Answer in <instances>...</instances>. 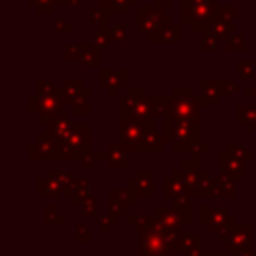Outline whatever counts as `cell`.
Listing matches in <instances>:
<instances>
[{
    "label": "cell",
    "instance_id": "cell-1",
    "mask_svg": "<svg viewBox=\"0 0 256 256\" xmlns=\"http://www.w3.org/2000/svg\"><path fill=\"white\" fill-rule=\"evenodd\" d=\"M162 134L174 152H194L200 142V124L182 120L176 116L162 118Z\"/></svg>",
    "mask_w": 256,
    "mask_h": 256
},
{
    "label": "cell",
    "instance_id": "cell-2",
    "mask_svg": "<svg viewBox=\"0 0 256 256\" xmlns=\"http://www.w3.org/2000/svg\"><path fill=\"white\" fill-rule=\"evenodd\" d=\"M90 140H92V126L88 122H74V126L70 128V132L56 142L58 146V160H82L84 154H88L90 148Z\"/></svg>",
    "mask_w": 256,
    "mask_h": 256
},
{
    "label": "cell",
    "instance_id": "cell-3",
    "mask_svg": "<svg viewBox=\"0 0 256 256\" xmlns=\"http://www.w3.org/2000/svg\"><path fill=\"white\" fill-rule=\"evenodd\" d=\"M118 112H120L118 116L136 118V120H142V122L154 126L156 114L152 110V100L146 96L144 88H128V92L122 94L118 100Z\"/></svg>",
    "mask_w": 256,
    "mask_h": 256
},
{
    "label": "cell",
    "instance_id": "cell-4",
    "mask_svg": "<svg viewBox=\"0 0 256 256\" xmlns=\"http://www.w3.org/2000/svg\"><path fill=\"white\" fill-rule=\"evenodd\" d=\"M28 114H34L36 116V122L38 124H46L48 120H52L54 116L62 114L66 102H64V96H62V88L58 94H52V96H30L28 98Z\"/></svg>",
    "mask_w": 256,
    "mask_h": 256
},
{
    "label": "cell",
    "instance_id": "cell-5",
    "mask_svg": "<svg viewBox=\"0 0 256 256\" xmlns=\"http://www.w3.org/2000/svg\"><path fill=\"white\" fill-rule=\"evenodd\" d=\"M150 130H154V126H150L142 120L118 116V142L128 152H140V142H142L144 134Z\"/></svg>",
    "mask_w": 256,
    "mask_h": 256
},
{
    "label": "cell",
    "instance_id": "cell-6",
    "mask_svg": "<svg viewBox=\"0 0 256 256\" xmlns=\"http://www.w3.org/2000/svg\"><path fill=\"white\" fill-rule=\"evenodd\" d=\"M172 108H174V116L182 118V120H190L194 124H200V100L192 96L190 88H174L172 96Z\"/></svg>",
    "mask_w": 256,
    "mask_h": 256
},
{
    "label": "cell",
    "instance_id": "cell-7",
    "mask_svg": "<svg viewBox=\"0 0 256 256\" xmlns=\"http://www.w3.org/2000/svg\"><path fill=\"white\" fill-rule=\"evenodd\" d=\"M176 244L162 238L156 230L140 234V246L136 256H174Z\"/></svg>",
    "mask_w": 256,
    "mask_h": 256
},
{
    "label": "cell",
    "instance_id": "cell-8",
    "mask_svg": "<svg viewBox=\"0 0 256 256\" xmlns=\"http://www.w3.org/2000/svg\"><path fill=\"white\" fill-rule=\"evenodd\" d=\"M200 222L204 226H208V230L212 234H220L222 230H226L232 224H238V218L234 214H230L226 208H210V206H202L200 208Z\"/></svg>",
    "mask_w": 256,
    "mask_h": 256
},
{
    "label": "cell",
    "instance_id": "cell-9",
    "mask_svg": "<svg viewBox=\"0 0 256 256\" xmlns=\"http://www.w3.org/2000/svg\"><path fill=\"white\" fill-rule=\"evenodd\" d=\"M28 160H58L56 142L46 132H40L34 138V142L28 144Z\"/></svg>",
    "mask_w": 256,
    "mask_h": 256
},
{
    "label": "cell",
    "instance_id": "cell-10",
    "mask_svg": "<svg viewBox=\"0 0 256 256\" xmlns=\"http://www.w3.org/2000/svg\"><path fill=\"white\" fill-rule=\"evenodd\" d=\"M252 244H254V226L252 224H238L230 244L226 246V252L228 254H240V252L252 250Z\"/></svg>",
    "mask_w": 256,
    "mask_h": 256
},
{
    "label": "cell",
    "instance_id": "cell-11",
    "mask_svg": "<svg viewBox=\"0 0 256 256\" xmlns=\"http://www.w3.org/2000/svg\"><path fill=\"white\" fill-rule=\"evenodd\" d=\"M218 168H220V172L230 174L234 180L246 178V162L240 160V158H236L228 150H220L218 152Z\"/></svg>",
    "mask_w": 256,
    "mask_h": 256
},
{
    "label": "cell",
    "instance_id": "cell-12",
    "mask_svg": "<svg viewBox=\"0 0 256 256\" xmlns=\"http://www.w3.org/2000/svg\"><path fill=\"white\" fill-rule=\"evenodd\" d=\"M108 204H124V206H128V208H134V206L138 204V194H136L134 180L130 178L124 188L112 186V188L108 190Z\"/></svg>",
    "mask_w": 256,
    "mask_h": 256
},
{
    "label": "cell",
    "instance_id": "cell-13",
    "mask_svg": "<svg viewBox=\"0 0 256 256\" xmlns=\"http://www.w3.org/2000/svg\"><path fill=\"white\" fill-rule=\"evenodd\" d=\"M152 214L158 218L160 224H164L166 228H170V230H174V232H178V234L182 232V226H186L184 216H182L176 208H166V206H162V204H156Z\"/></svg>",
    "mask_w": 256,
    "mask_h": 256
},
{
    "label": "cell",
    "instance_id": "cell-14",
    "mask_svg": "<svg viewBox=\"0 0 256 256\" xmlns=\"http://www.w3.org/2000/svg\"><path fill=\"white\" fill-rule=\"evenodd\" d=\"M134 180V186H136V194L138 198H152L156 194L154 190V180H156V170L152 168H138L136 170V176L132 178Z\"/></svg>",
    "mask_w": 256,
    "mask_h": 256
},
{
    "label": "cell",
    "instance_id": "cell-15",
    "mask_svg": "<svg viewBox=\"0 0 256 256\" xmlns=\"http://www.w3.org/2000/svg\"><path fill=\"white\" fill-rule=\"evenodd\" d=\"M72 126H74V122L70 120V116H66V114L62 112V114L54 116L52 120H48V122L44 124V132H46L54 142H58V140H62V138L70 132Z\"/></svg>",
    "mask_w": 256,
    "mask_h": 256
},
{
    "label": "cell",
    "instance_id": "cell-16",
    "mask_svg": "<svg viewBox=\"0 0 256 256\" xmlns=\"http://www.w3.org/2000/svg\"><path fill=\"white\" fill-rule=\"evenodd\" d=\"M36 196H62V186L58 182V174L56 170H46L44 178H38L36 180Z\"/></svg>",
    "mask_w": 256,
    "mask_h": 256
},
{
    "label": "cell",
    "instance_id": "cell-17",
    "mask_svg": "<svg viewBox=\"0 0 256 256\" xmlns=\"http://www.w3.org/2000/svg\"><path fill=\"white\" fill-rule=\"evenodd\" d=\"M100 86L106 88L110 96H118V90L126 86V70H102Z\"/></svg>",
    "mask_w": 256,
    "mask_h": 256
},
{
    "label": "cell",
    "instance_id": "cell-18",
    "mask_svg": "<svg viewBox=\"0 0 256 256\" xmlns=\"http://www.w3.org/2000/svg\"><path fill=\"white\" fill-rule=\"evenodd\" d=\"M210 196H216V178L210 174L208 168H200L196 188L192 190V198H210Z\"/></svg>",
    "mask_w": 256,
    "mask_h": 256
},
{
    "label": "cell",
    "instance_id": "cell-19",
    "mask_svg": "<svg viewBox=\"0 0 256 256\" xmlns=\"http://www.w3.org/2000/svg\"><path fill=\"white\" fill-rule=\"evenodd\" d=\"M200 86H202V98H198L200 104H206V106H218L220 96H222V90H220V78H214V80L202 78Z\"/></svg>",
    "mask_w": 256,
    "mask_h": 256
},
{
    "label": "cell",
    "instance_id": "cell-20",
    "mask_svg": "<svg viewBox=\"0 0 256 256\" xmlns=\"http://www.w3.org/2000/svg\"><path fill=\"white\" fill-rule=\"evenodd\" d=\"M108 166L112 170H126L128 168V150L120 142H110L108 144Z\"/></svg>",
    "mask_w": 256,
    "mask_h": 256
},
{
    "label": "cell",
    "instance_id": "cell-21",
    "mask_svg": "<svg viewBox=\"0 0 256 256\" xmlns=\"http://www.w3.org/2000/svg\"><path fill=\"white\" fill-rule=\"evenodd\" d=\"M164 144H166V138L162 132H158L156 128L146 132L142 142H140V152H162L164 150Z\"/></svg>",
    "mask_w": 256,
    "mask_h": 256
},
{
    "label": "cell",
    "instance_id": "cell-22",
    "mask_svg": "<svg viewBox=\"0 0 256 256\" xmlns=\"http://www.w3.org/2000/svg\"><path fill=\"white\" fill-rule=\"evenodd\" d=\"M126 220H128V224H132L136 228L138 236L140 234H146V232H152L154 226H156V222H158L154 214H128Z\"/></svg>",
    "mask_w": 256,
    "mask_h": 256
},
{
    "label": "cell",
    "instance_id": "cell-23",
    "mask_svg": "<svg viewBox=\"0 0 256 256\" xmlns=\"http://www.w3.org/2000/svg\"><path fill=\"white\" fill-rule=\"evenodd\" d=\"M176 250L178 252H194L202 250V234L198 232H182L176 240Z\"/></svg>",
    "mask_w": 256,
    "mask_h": 256
},
{
    "label": "cell",
    "instance_id": "cell-24",
    "mask_svg": "<svg viewBox=\"0 0 256 256\" xmlns=\"http://www.w3.org/2000/svg\"><path fill=\"white\" fill-rule=\"evenodd\" d=\"M90 94H92V90L84 86V88L72 98V102H70L72 114H76V116H88V114L92 112V108H90Z\"/></svg>",
    "mask_w": 256,
    "mask_h": 256
},
{
    "label": "cell",
    "instance_id": "cell-25",
    "mask_svg": "<svg viewBox=\"0 0 256 256\" xmlns=\"http://www.w3.org/2000/svg\"><path fill=\"white\" fill-rule=\"evenodd\" d=\"M216 196H226V198L236 196V184H234V178L230 174L220 172L216 176Z\"/></svg>",
    "mask_w": 256,
    "mask_h": 256
},
{
    "label": "cell",
    "instance_id": "cell-26",
    "mask_svg": "<svg viewBox=\"0 0 256 256\" xmlns=\"http://www.w3.org/2000/svg\"><path fill=\"white\" fill-rule=\"evenodd\" d=\"M92 196V182L90 180H76L74 186V194H72V204L74 206H82L88 198Z\"/></svg>",
    "mask_w": 256,
    "mask_h": 256
},
{
    "label": "cell",
    "instance_id": "cell-27",
    "mask_svg": "<svg viewBox=\"0 0 256 256\" xmlns=\"http://www.w3.org/2000/svg\"><path fill=\"white\" fill-rule=\"evenodd\" d=\"M236 122L246 126V128H256V104L236 106Z\"/></svg>",
    "mask_w": 256,
    "mask_h": 256
},
{
    "label": "cell",
    "instance_id": "cell-28",
    "mask_svg": "<svg viewBox=\"0 0 256 256\" xmlns=\"http://www.w3.org/2000/svg\"><path fill=\"white\" fill-rule=\"evenodd\" d=\"M84 54H82V64L88 68H98L100 66V56H98V46L94 42L90 44H82Z\"/></svg>",
    "mask_w": 256,
    "mask_h": 256
},
{
    "label": "cell",
    "instance_id": "cell-29",
    "mask_svg": "<svg viewBox=\"0 0 256 256\" xmlns=\"http://www.w3.org/2000/svg\"><path fill=\"white\" fill-rule=\"evenodd\" d=\"M84 86H82V82L78 80V78H70V80H64V84H62V96H64V102H66V106H70V102H72V98L82 90Z\"/></svg>",
    "mask_w": 256,
    "mask_h": 256
},
{
    "label": "cell",
    "instance_id": "cell-30",
    "mask_svg": "<svg viewBox=\"0 0 256 256\" xmlns=\"http://www.w3.org/2000/svg\"><path fill=\"white\" fill-rule=\"evenodd\" d=\"M152 100V110L154 114L162 116V118H170L174 116V108H172V100L170 98H150Z\"/></svg>",
    "mask_w": 256,
    "mask_h": 256
},
{
    "label": "cell",
    "instance_id": "cell-31",
    "mask_svg": "<svg viewBox=\"0 0 256 256\" xmlns=\"http://www.w3.org/2000/svg\"><path fill=\"white\" fill-rule=\"evenodd\" d=\"M226 150H228L230 154H234L236 158L244 160V162H252V160H254V152H252L250 148H246V146L238 144V142H228Z\"/></svg>",
    "mask_w": 256,
    "mask_h": 256
},
{
    "label": "cell",
    "instance_id": "cell-32",
    "mask_svg": "<svg viewBox=\"0 0 256 256\" xmlns=\"http://www.w3.org/2000/svg\"><path fill=\"white\" fill-rule=\"evenodd\" d=\"M182 190H186V186L180 184V182H176L172 176L166 178V180H162V194H164L166 198H174V196H176L178 192H182Z\"/></svg>",
    "mask_w": 256,
    "mask_h": 256
},
{
    "label": "cell",
    "instance_id": "cell-33",
    "mask_svg": "<svg viewBox=\"0 0 256 256\" xmlns=\"http://www.w3.org/2000/svg\"><path fill=\"white\" fill-rule=\"evenodd\" d=\"M100 160H108V152H94V150H90L88 154L82 156L80 166H82V170H90L94 166V162H100Z\"/></svg>",
    "mask_w": 256,
    "mask_h": 256
},
{
    "label": "cell",
    "instance_id": "cell-34",
    "mask_svg": "<svg viewBox=\"0 0 256 256\" xmlns=\"http://www.w3.org/2000/svg\"><path fill=\"white\" fill-rule=\"evenodd\" d=\"M72 240L74 242H82V244H88V242H92V230L86 226V224H76V228H74V232H72Z\"/></svg>",
    "mask_w": 256,
    "mask_h": 256
},
{
    "label": "cell",
    "instance_id": "cell-35",
    "mask_svg": "<svg viewBox=\"0 0 256 256\" xmlns=\"http://www.w3.org/2000/svg\"><path fill=\"white\" fill-rule=\"evenodd\" d=\"M58 92H60V88H58L56 84L44 80V78H40V80L36 82V94H38V96H52V94H58Z\"/></svg>",
    "mask_w": 256,
    "mask_h": 256
},
{
    "label": "cell",
    "instance_id": "cell-36",
    "mask_svg": "<svg viewBox=\"0 0 256 256\" xmlns=\"http://www.w3.org/2000/svg\"><path fill=\"white\" fill-rule=\"evenodd\" d=\"M120 222V218L118 216H114V214H104V216H100V226H98V230H100V234H108L110 232V228L114 226V224H118Z\"/></svg>",
    "mask_w": 256,
    "mask_h": 256
},
{
    "label": "cell",
    "instance_id": "cell-37",
    "mask_svg": "<svg viewBox=\"0 0 256 256\" xmlns=\"http://www.w3.org/2000/svg\"><path fill=\"white\" fill-rule=\"evenodd\" d=\"M80 208H82V214H84V216H96V214H98V198L92 194Z\"/></svg>",
    "mask_w": 256,
    "mask_h": 256
},
{
    "label": "cell",
    "instance_id": "cell-38",
    "mask_svg": "<svg viewBox=\"0 0 256 256\" xmlns=\"http://www.w3.org/2000/svg\"><path fill=\"white\" fill-rule=\"evenodd\" d=\"M44 214H46V224L60 226V224L64 222V216H62V214H58L54 206H46V212H44Z\"/></svg>",
    "mask_w": 256,
    "mask_h": 256
},
{
    "label": "cell",
    "instance_id": "cell-39",
    "mask_svg": "<svg viewBox=\"0 0 256 256\" xmlns=\"http://www.w3.org/2000/svg\"><path fill=\"white\" fill-rule=\"evenodd\" d=\"M238 74L242 78H252L254 76V62H250V60H238Z\"/></svg>",
    "mask_w": 256,
    "mask_h": 256
},
{
    "label": "cell",
    "instance_id": "cell-40",
    "mask_svg": "<svg viewBox=\"0 0 256 256\" xmlns=\"http://www.w3.org/2000/svg\"><path fill=\"white\" fill-rule=\"evenodd\" d=\"M82 54H84V48L82 46H74V44H70V46H66V52H64V58L66 60H82Z\"/></svg>",
    "mask_w": 256,
    "mask_h": 256
},
{
    "label": "cell",
    "instance_id": "cell-41",
    "mask_svg": "<svg viewBox=\"0 0 256 256\" xmlns=\"http://www.w3.org/2000/svg\"><path fill=\"white\" fill-rule=\"evenodd\" d=\"M236 88H238V86H236V82L226 80V78H224V80H220V90H222V96H226V98H228V96H232V94L236 92Z\"/></svg>",
    "mask_w": 256,
    "mask_h": 256
},
{
    "label": "cell",
    "instance_id": "cell-42",
    "mask_svg": "<svg viewBox=\"0 0 256 256\" xmlns=\"http://www.w3.org/2000/svg\"><path fill=\"white\" fill-rule=\"evenodd\" d=\"M228 50H244V38L242 36H234L228 40Z\"/></svg>",
    "mask_w": 256,
    "mask_h": 256
},
{
    "label": "cell",
    "instance_id": "cell-43",
    "mask_svg": "<svg viewBox=\"0 0 256 256\" xmlns=\"http://www.w3.org/2000/svg\"><path fill=\"white\" fill-rule=\"evenodd\" d=\"M218 38H214V36H206V40L202 42V50H218V42H216Z\"/></svg>",
    "mask_w": 256,
    "mask_h": 256
},
{
    "label": "cell",
    "instance_id": "cell-44",
    "mask_svg": "<svg viewBox=\"0 0 256 256\" xmlns=\"http://www.w3.org/2000/svg\"><path fill=\"white\" fill-rule=\"evenodd\" d=\"M112 40H124L126 36H124V26H116V28H112Z\"/></svg>",
    "mask_w": 256,
    "mask_h": 256
},
{
    "label": "cell",
    "instance_id": "cell-45",
    "mask_svg": "<svg viewBox=\"0 0 256 256\" xmlns=\"http://www.w3.org/2000/svg\"><path fill=\"white\" fill-rule=\"evenodd\" d=\"M208 150H210V142H206V140H200V142L196 144V152L204 154V152H208Z\"/></svg>",
    "mask_w": 256,
    "mask_h": 256
},
{
    "label": "cell",
    "instance_id": "cell-46",
    "mask_svg": "<svg viewBox=\"0 0 256 256\" xmlns=\"http://www.w3.org/2000/svg\"><path fill=\"white\" fill-rule=\"evenodd\" d=\"M244 94L250 96V98H254V104H256V84H254V86H248V88L244 90Z\"/></svg>",
    "mask_w": 256,
    "mask_h": 256
},
{
    "label": "cell",
    "instance_id": "cell-47",
    "mask_svg": "<svg viewBox=\"0 0 256 256\" xmlns=\"http://www.w3.org/2000/svg\"><path fill=\"white\" fill-rule=\"evenodd\" d=\"M204 256H230L228 252H220V250H208L204 252Z\"/></svg>",
    "mask_w": 256,
    "mask_h": 256
},
{
    "label": "cell",
    "instance_id": "cell-48",
    "mask_svg": "<svg viewBox=\"0 0 256 256\" xmlns=\"http://www.w3.org/2000/svg\"><path fill=\"white\" fill-rule=\"evenodd\" d=\"M230 256H256V250H246V252H240V254H230Z\"/></svg>",
    "mask_w": 256,
    "mask_h": 256
},
{
    "label": "cell",
    "instance_id": "cell-49",
    "mask_svg": "<svg viewBox=\"0 0 256 256\" xmlns=\"http://www.w3.org/2000/svg\"><path fill=\"white\" fill-rule=\"evenodd\" d=\"M254 214H256V198H254Z\"/></svg>",
    "mask_w": 256,
    "mask_h": 256
}]
</instances>
